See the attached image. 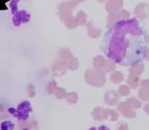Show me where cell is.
Wrapping results in <instances>:
<instances>
[{
  "mask_svg": "<svg viewBox=\"0 0 149 130\" xmlns=\"http://www.w3.org/2000/svg\"><path fill=\"white\" fill-rule=\"evenodd\" d=\"M123 5H124L123 0H106L105 9L108 13L114 14V13H118V11L122 10Z\"/></svg>",
  "mask_w": 149,
  "mask_h": 130,
  "instance_id": "1",
  "label": "cell"
},
{
  "mask_svg": "<svg viewBox=\"0 0 149 130\" xmlns=\"http://www.w3.org/2000/svg\"><path fill=\"white\" fill-rule=\"evenodd\" d=\"M135 14L139 19H146L149 17V4L148 3H140L135 8Z\"/></svg>",
  "mask_w": 149,
  "mask_h": 130,
  "instance_id": "2",
  "label": "cell"
},
{
  "mask_svg": "<svg viewBox=\"0 0 149 130\" xmlns=\"http://www.w3.org/2000/svg\"><path fill=\"white\" fill-rule=\"evenodd\" d=\"M76 21H77V23H79L80 25H83V23H86V14L83 11H80L77 14V17H76Z\"/></svg>",
  "mask_w": 149,
  "mask_h": 130,
  "instance_id": "3",
  "label": "cell"
},
{
  "mask_svg": "<svg viewBox=\"0 0 149 130\" xmlns=\"http://www.w3.org/2000/svg\"><path fill=\"white\" fill-rule=\"evenodd\" d=\"M3 9H6V5L3 0H0V10H3Z\"/></svg>",
  "mask_w": 149,
  "mask_h": 130,
  "instance_id": "4",
  "label": "cell"
},
{
  "mask_svg": "<svg viewBox=\"0 0 149 130\" xmlns=\"http://www.w3.org/2000/svg\"><path fill=\"white\" fill-rule=\"evenodd\" d=\"M98 2H100V3H102V2H105L106 0H97Z\"/></svg>",
  "mask_w": 149,
  "mask_h": 130,
  "instance_id": "5",
  "label": "cell"
}]
</instances>
